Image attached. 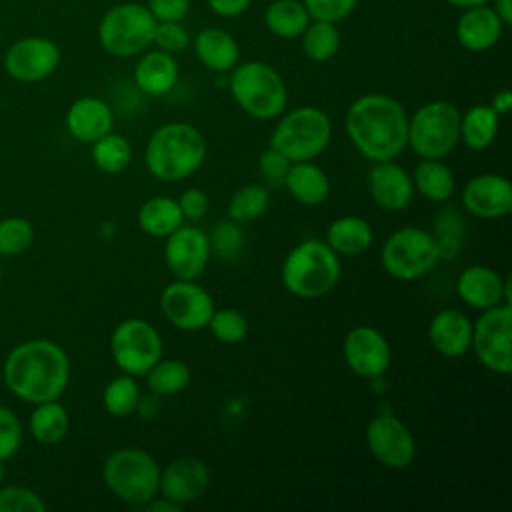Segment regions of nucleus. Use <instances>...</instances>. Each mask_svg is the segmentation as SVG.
Masks as SVG:
<instances>
[{"label": "nucleus", "mask_w": 512, "mask_h": 512, "mask_svg": "<svg viewBox=\"0 0 512 512\" xmlns=\"http://www.w3.org/2000/svg\"><path fill=\"white\" fill-rule=\"evenodd\" d=\"M490 106L494 108V112H496L498 116H504V114H508V110H510V106H512V92H510L508 88H502V90H498V92L492 96V102H490Z\"/></svg>", "instance_id": "obj_51"}, {"label": "nucleus", "mask_w": 512, "mask_h": 512, "mask_svg": "<svg viewBox=\"0 0 512 512\" xmlns=\"http://www.w3.org/2000/svg\"><path fill=\"white\" fill-rule=\"evenodd\" d=\"M156 20L140 2H120L110 6L96 28L104 52L116 58L140 56L152 46Z\"/></svg>", "instance_id": "obj_8"}, {"label": "nucleus", "mask_w": 512, "mask_h": 512, "mask_svg": "<svg viewBox=\"0 0 512 512\" xmlns=\"http://www.w3.org/2000/svg\"><path fill=\"white\" fill-rule=\"evenodd\" d=\"M282 184L286 186L288 194L304 206H318L330 194L328 174L312 160L292 162Z\"/></svg>", "instance_id": "obj_27"}, {"label": "nucleus", "mask_w": 512, "mask_h": 512, "mask_svg": "<svg viewBox=\"0 0 512 512\" xmlns=\"http://www.w3.org/2000/svg\"><path fill=\"white\" fill-rule=\"evenodd\" d=\"M438 262L440 252L432 232L418 226H402L394 230L380 250V264L384 272L402 282L426 276Z\"/></svg>", "instance_id": "obj_10"}, {"label": "nucleus", "mask_w": 512, "mask_h": 512, "mask_svg": "<svg viewBox=\"0 0 512 512\" xmlns=\"http://www.w3.org/2000/svg\"><path fill=\"white\" fill-rule=\"evenodd\" d=\"M410 176L414 190L430 202H446L454 194L456 178L442 158H422Z\"/></svg>", "instance_id": "obj_29"}, {"label": "nucleus", "mask_w": 512, "mask_h": 512, "mask_svg": "<svg viewBox=\"0 0 512 512\" xmlns=\"http://www.w3.org/2000/svg\"><path fill=\"white\" fill-rule=\"evenodd\" d=\"M178 206L184 220H200L208 212V196L200 188H188L180 194Z\"/></svg>", "instance_id": "obj_49"}, {"label": "nucleus", "mask_w": 512, "mask_h": 512, "mask_svg": "<svg viewBox=\"0 0 512 512\" xmlns=\"http://www.w3.org/2000/svg\"><path fill=\"white\" fill-rule=\"evenodd\" d=\"M4 474H6V468H4V462L0 460V482L4 480Z\"/></svg>", "instance_id": "obj_55"}, {"label": "nucleus", "mask_w": 512, "mask_h": 512, "mask_svg": "<svg viewBox=\"0 0 512 512\" xmlns=\"http://www.w3.org/2000/svg\"><path fill=\"white\" fill-rule=\"evenodd\" d=\"M270 206V192L266 186L262 184H246L242 188H238L230 202H228V218L244 224V222H252L258 220L262 214H266Z\"/></svg>", "instance_id": "obj_38"}, {"label": "nucleus", "mask_w": 512, "mask_h": 512, "mask_svg": "<svg viewBox=\"0 0 512 512\" xmlns=\"http://www.w3.org/2000/svg\"><path fill=\"white\" fill-rule=\"evenodd\" d=\"M308 22L310 16L302 0H270L264 10V26L270 34L284 40L300 38Z\"/></svg>", "instance_id": "obj_33"}, {"label": "nucleus", "mask_w": 512, "mask_h": 512, "mask_svg": "<svg viewBox=\"0 0 512 512\" xmlns=\"http://www.w3.org/2000/svg\"><path fill=\"white\" fill-rule=\"evenodd\" d=\"M340 272V256L324 240L308 238L286 254L280 278L292 296L314 300L336 288Z\"/></svg>", "instance_id": "obj_4"}, {"label": "nucleus", "mask_w": 512, "mask_h": 512, "mask_svg": "<svg viewBox=\"0 0 512 512\" xmlns=\"http://www.w3.org/2000/svg\"><path fill=\"white\" fill-rule=\"evenodd\" d=\"M476 358L490 372L508 376L512 372V308L496 304L482 310L472 322V344Z\"/></svg>", "instance_id": "obj_12"}, {"label": "nucleus", "mask_w": 512, "mask_h": 512, "mask_svg": "<svg viewBox=\"0 0 512 512\" xmlns=\"http://www.w3.org/2000/svg\"><path fill=\"white\" fill-rule=\"evenodd\" d=\"M500 116L490 104H474L460 112V142L470 150H486L498 134Z\"/></svg>", "instance_id": "obj_31"}, {"label": "nucleus", "mask_w": 512, "mask_h": 512, "mask_svg": "<svg viewBox=\"0 0 512 512\" xmlns=\"http://www.w3.org/2000/svg\"><path fill=\"white\" fill-rule=\"evenodd\" d=\"M46 502L38 492L26 486L0 488V512H44Z\"/></svg>", "instance_id": "obj_43"}, {"label": "nucleus", "mask_w": 512, "mask_h": 512, "mask_svg": "<svg viewBox=\"0 0 512 512\" xmlns=\"http://www.w3.org/2000/svg\"><path fill=\"white\" fill-rule=\"evenodd\" d=\"M22 446V424L18 416L6 408L0 406V460H10Z\"/></svg>", "instance_id": "obj_46"}, {"label": "nucleus", "mask_w": 512, "mask_h": 512, "mask_svg": "<svg viewBox=\"0 0 512 512\" xmlns=\"http://www.w3.org/2000/svg\"><path fill=\"white\" fill-rule=\"evenodd\" d=\"M302 52L312 62H328L340 50V30L332 22L310 20L300 34Z\"/></svg>", "instance_id": "obj_35"}, {"label": "nucleus", "mask_w": 512, "mask_h": 512, "mask_svg": "<svg viewBox=\"0 0 512 512\" xmlns=\"http://www.w3.org/2000/svg\"><path fill=\"white\" fill-rule=\"evenodd\" d=\"M188 44H190V34L182 26V22H156L152 46L176 56L184 52Z\"/></svg>", "instance_id": "obj_44"}, {"label": "nucleus", "mask_w": 512, "mask_h": 512, "mask_svg": "<svg viewBox=\"0 0 512 512\" xmlns=\"http://www.w3.org/2000/svg\"><path fill=\"white\" fill-rule=\"evenodd\" d=\"M114 126V114L108 102L96 96H80L66 110V128L78 142L92 144Z\"/></svg>", "instance_id": "obj_24"}, {"label": "nucleus", "mask_w": 512, "mask_h": 512, "mask_svg": "<svg viewBox=\"0 0 512 512\" xmlns=\"http://www.w3.org/2000/svg\"><path fill=\"white\" fill-rule=\"evenodd\" d=\"M428 340L444 358H460L472 344V322L458 308L438 310L428 324Z\"/></svg>", "instance_id": "obj_23"}, {"label": "nucleus", "mask_w": 512, "mask_h": 512, "mask_svg": "<svg viewBox=\"0 0 512 512\" xmlns=\"http://www.w3.org/2000/svg\"><path fill=\"white\" fill-rule=\"evenodd\" d=\"M346 366L360 378L382 376L392 362L388 338L374 326H354L342 342Z\"/></svg>", "instance_id": "obj_17"}, {"label": "nucleus", "mask_w": 512, "mask_h": 512, "mask_svg": "<svg viewBox=\"0 0 512 512\" xmlns=\"http://www.w3.org/2000/svg\"><path fill=\"white\" fill-rule=\"evenodd\" d=\"M208 8L222 18H236L248 10L252 0H206Z\"/></svg>", "instance_id": "obj_50"}, {"label": "nucleus", "mask_w": 512, "mask_h": 512, "mask_svg": "<svg viewBox=\"0 0 512 512\" xmlns=\"http://www.w3.org/2000/svg\"><path fill=\"white\" fill-rule=\"evenodd\" d=\"M214 308V298L196 280L174 278L160 292V310L164 318L184 332L206 328Z\"/></svg>", "instance_id": "obj_13"}, {"label": "nucleus", "mask_w": 512, "mask_h": 512, "mask_svg": "<svg viewBox=\"0 0 512 512\" xmlns=\"http://www.w3.org/2000/svg\"><path fill=\"white\" fill-rule=\"evenodd\" d=\"M212 336L222 344H238L248 334V320L236 308H214L208 326Z\"/></svg>", "instance_id": "obj_40"}, {"label": "nucleus", "mask_w": 512, "mask_h": 512, "mask_svg": "<svg viewBox=\"0 0 512 512\" xmlns=\"http://www.w3.org/2000/svg\"><path fill=\"white\" fill-rule=\"evenodd\" d=\"M210 484L208 466L196 456H180L160 470L158 492L180 508L196 502Z\"/></svg>", "instance_id": "obj_19"}, {"label": "nucleus", "mask_w": 512, "mask_h": 512, "mask_svg": "<svg viewBox=\"0 0 512 512\" xmlns=\"http://www.w3.org/2000/svg\"><path fill=\"white\" fill-rule=\"evenodd\" d=\"M102 478L116 498L142 506L158 494L160 466L146 450L126 446L108 454L102 464Z\"/></svg>", "instance_id": "obj_7"}, {"label": "nucleus", "mask_w": 512, "mask_h": 512, "mask_svg": "<svg viewBox=\"0 0 512 512\" xmlns=\"http://www.w3.org/2000/svg\"><path fill=\"white\" fill-rule=\"evenodd\" d=\"M310 20H324V22H332L338 24L340 20L348 18L358 0H302Z\"/></svg>", "instance_id": "obj_45"}, {"label": "nucleus", "mask_w": 512, "mask_h": 512, "mask_svg": "<svg viewBox=\"0 0 512 512\" xmlns=\"http://www.w3.org/2000/svg\"><path fill=\"white\" fill-rule=\"evenodd\" d=\"M30 434L40 444H58L66 438L70 428L68 410L58 400H48L36 404L28 420Z\"/></svg>", "instance_id": "obj_32"}, {"label": "nucleus", "mask_w": 512, "mask_h": 512, "mask_svg": "<svg viewBox=\"0 0 512 512\" xmlns=\"http://www.w3.org/2000/svg\"><path fill=\"white\" fill-rule=\"evenodd\" d=\"M228 88L242 112L256 120H276L288 104V86L280 72L262 60L238 62L230 70Z\"/></svg>", "instance_id": "obj_5"}, {"label": "nucleus", "mask_w": 512, "mask_h": 512, "mask_svg": "<svg viewBox=\"0 0 512 512\" xmlns=\"http://www.w3.org/2000/svg\"><path fill=\"white\" fill-rule=\"evenodd\" d=\"M460 142V108L448 100L422 104L408 116L406 146L420 158H444Z\"/></svg>", "instance_id": "obj_9"}, {"label": "nucleus", "mask_w": 512, "mask_h": 512, "mask_svg": "<svg viewBox=\"0 0 512 512\" xmlns=\"http://www.w3.org/2000/svg\"><path fill=\"white\" fill-rule=\"evenodd\" d=\"M60 46L48 36H22L4 52L6 74L22 84L46 80L60 66Z\"/></svg>", "instance_id": "obj_14"}, {"label": "nucleus", "mask_w": 512, "mask_h": 512, "mask_svg": "<svg viewBox=\"0 0 512 512\" xmlns=\"http://www.w3.org/2000/svg\"><path fill=\"white\" fill-rule=\"evenodd\" d=\"M142 508H146L150 512H180L182 510L178 504L170 502L164 496H160V500H158V494L154 498H150L146 504H142Z\"/></svg>", "instance_id": "obj_52"}, {"label": "nucleus", "mask_w": 512, "mask_h": 512, "mask_svg": "<svg viewBox=\"0 0 512 512\" xmlns=\"http://www.w3.org/2000/svg\"><path fill=\"white\" fill-rule=\"evenodd\" d=\"M210 242V254L218 256L220 260H236L244 250V232L238 222L226 220L218 222L208 236Z\"/></svg>", "instance_id": "obj_42"}, {"label": "nucleus", "mask_w": 512, "mask_h": 512, "mask_svg": "<svg viewBox=\"0 0 512 512\" xmlns=\"http://www.w3.org/2000/svg\"><path fill=\"white\" fill-rule=\"evenodd\" d=\"M0 282H2V264H0Z\"/></svg>", "instance_id": "obj_56"}, {"label": "nucleus", "mask_w": 512, "mask_h": 512, "mask_svg": "<svg viewBox=\"0 0 512 512\" xmlns=\"http://www.w3.org/2000/svg\"><path fill=\"white\" fill-rule=\"evenodd\" d=\"M140 400V388L136 384V376L120 374L112 378L104 392H102V404L104 410L114 418H126L130 416Z\"/></svg>", "instance_id": "obj_39"}, {"label": "nucleus", "mask_w": 512, "mask_h": 512, "mask_svg": "<svg viewBox=\"0 0 512 512\" xmlns=\"http://www.w3.org/2000/svg\"><path fill=\"white\" fill-rule=\"evenodd\" d=\"M192 46L200 64L216 74L230 72L240 62V46L236 38L224 28H202L194 36Z\"/></svg>", "instance_id": "obj_26"}, {"label": "nucleus", "mask_w": 512, "mask_h": 512, "mask_svg": "<svg viewBox=\"0 0 512 512\" xmlns=\"http://www.w3.org/2000/svg\"><path fill=\"white\" fill-rule=\"evenodd\" d=\"M204 134L190 122H166L158 126L144 150L146 170L162 182H180L192 176L206 160Z\"/></svg>", "instance_id": "obj_3"}, {"label": "nucleus", "mask_w": 512, "mask_h": 512, "mask_svg": "<svg viewBox=\"0 0 512 512\" xmlns=\"http://www.w3.org/2000/svg\"><path fill=\"white\" fill-rule=\"evenodd\" d=\"M94 166L106 174H120L132 160V146L126 136L118 132H106L92 142Z\"/></svg>", "instance_id": "obj_37"}, {"label": "nucleus", "mask_w": 512, "mask_h": 512, "mask_svg": "<svg viewBox=\"0 0 512 512\" xmlns=\"http://www.w3.org/2000/svg\"><path fill=\"white\" fill-rule=\"evenodd\" d=\"M374 230L370 222L362 216H340L332 220L326 228L324 242L338 254V256H358L372 246Z\"/></svg>", "instance_id": "obj_28"}, {"label": "nucleus", "mask_w": 512, "mask_h": 512, "mask_svg": "<svg viewBox=\"0 0 512 512\" xmlns=\"http://www.w3.org/2000/svg\"><path fill=\"white\" fill-rule=\"evenodd\" d=\"M164 352L160 332L142 318H126L112 330L110 356L130 376H144Z\"/></svg>", "instance_id": "obj_11"}, {"label": "nucleus", "mask_w": 512, "mask_h": 512, "mask_svg": "<svg viewBox=\"0 0 512 512\" xmlns=\"http://www.w3.org/2000/svg\"><path fill=\"white\" fill-rule=\"evenodd\" d=\"M144 376L150 392L156 396L180 394L192 380L190 366L176 358H160Z\"/></svg>", "instance_id": "obj_36"}, {"label": "nucleus", "mask_w": 512, "mask_h": 512, "mask_svg": "<svg viewBox=\"0 0 512 512\" xmlns=\"http://www.w3.org/2000/svg\"><path fill=\"white\" fill-rule=\"evenodd\" d=\"M456 294L464 304L482 312L496 304H510V280L490 266L472 264L458 274Z\"/></svg>", "instance_id": "obj_20"}, {"label": "nucleus", "mask_w": 512, "mask_h": 512, "mask_svg": "<svg viewBox=\"0 0 512 512\" xmlns=\"http://www.w3.org/2000/svg\"><path fill=\"white\" fill-rule=\"evenodd\" d=\"M344 130L366 160L386 162L400 156L406 148L408 114L394 96L368 92L348 106Z\"/></svg>", "instance_id": "obj_1"}, {"label": "nucleus", "mask_w": 512, "mask_h": 512, "mask_svg": "<svg viewBox=\"0 0 512 512\" xmlns=\"http://www.w3.org/2000/svg\"><path fill=\"white\" fill-rule=\"evenodd\" d=\"M34 240L32 224L22 216L0 220V256H18L30 248Z\"/></svg>", "instance_id": "obj_41"}, {"label": "nucleus", "mask_w": 512, "mask_h": 512, "mask_svg": "<svg viewBox=\"0 0 512 512\" xmlns=\"http://www.w3.org/2000/svg\"><path fill=\"white\" fill-rule=\"evenodd\" d=\"M366 446L386 468H408L416 458V440L410 428L392 412L376 414L366 426Z\"/></svg>", "instance_id": "obj_15"}, {"label": "nucleus", "mask_w": 512, "mask_h": 512, "mask_svg": "<svg viewBox=\"0 0 512 512\" xmlns=\"http://www.w3.org/2000/svg\"><path fill=\"white\" fill-rule=\"evenodd\" d=\"M494 12L502 20V24L508 28L512 24V0H490Z\"/></svg>", "instance_id": "obj_53"}, {"label": "nucleus", "mask_w": 512, "mask_h": 512, "mask_svg": "<svg viewBox=\"0 0 512 512\" xmlns=\"http://www.w3.org/2000/svg\"><path fill=\"white\" fill-rule=\"evenodd\" d=\"M504 24L488 4L462 8L456 20V40L468 52H486L498 44L504 32Z\"/></svg>", "instance_id": "obj_22"}, {"label": "nucleus", "mask_w": 512, "mask_h": 512, "mask_svg": "<svg viewBox=\"0 0 512 512\" xmlns=\"http://www.w3.org/2000/svg\"><path fill=\"white\" fill-rule=\"evenodd\" d=\"M290 164H292V162H290L282 152H278V150L272 148V146H268V148L260 154V158H258V170H260V174H262L268 182H272V184H282V182H284V176H286Z\"/></svg>", "instance_id": "obj_47"}, {"label": "nucleus", "mask_w": 512, "mask_h": 512, "mask_svg": "<svg viewBox=\"0 0 512 512\" xmlns=\"http://www.w3.org/2000/svg\"><path fill=\"white\" fill-rule=\"evenodd\" d=\"M208 234L192 224L178 226L164 242V260L174 278L198 280L210 262Z\"/></svg>", "instance_id": "obj_16"}, {"label": "nucleus", "mask_w": 512, "mask_h": 512, "mask_svg": "<svg viewBox=\"0 0 512 512\" xmlns=\"http://www.w3.org/2000/svg\"><path fill=\"white\" fill-rule=\"evenodd\" d=\"M136 222L144 234L166 238L184 224V216L176 198L152 196L138 208Z\"/></svg>", "instance_id": "obj_30"}, {"label": "nucleus", "mask_w": 512, "mask_h": 512, "mask_svg": "<svg viewBox=\"0 0 512 512\" xmlns=\"http://www.w3.org/2000/svg\"><path fill=\"white\" fill-rule=\"evenodd\" d=\"M2 380L16 398L30 404L58 400L70 380V358L60 344L32 338L8 352Z\"/></svg>", "instance_id": "obj_2"}, {"label": "nucleus", "mask_w": 512, "mask_h": 512, "mask_svg": "<svg viewBox=\"0 0 512 512\" xmlns=\"http://www.w3.org/2000/svg\"><path fill=\"white\" fill-rule=\"evenodd\" d=\"M270 134V146L290 162L318 158L332 140L330 116L318 106H298L284 110Z\"/></svg>", "instance_id": "obj_6"}, {"label": "nucleus", "mask_w": 512, "mask_h": 512, "mask_svg": "<svg viewBox=\"0 0 512 512\" xmlns=\"http://www.w3.org/2000/svg\"><path fill=\"white\" fill-rule=\"evenodd\" d=\"M368 190L372 200L386 212H400L414 198L412 176L394 160L372 162Z\"/></svg>", "instance_id": "obj_21"}, {"label": "nucleus", "mask_w": 512, "mask_h": 512, "mask_svg": "<svg viewBox=\"0 0 512 512\" xmlns=\"http://www.w3.org/2000/svg\"><path fill=\"white\" fill-rule=\"evenodd\" d=\"M464 216L454 206H444L434 216V240L440 252V260H454L464 248Z\"/></svg>", "instance_id": "obj_34"}, {"label": "nucleus", "mask_w": 512, "mask_h": 512, "mask_svg": "<svg viewBox=\"0 0 512 512\" xmlns=\"http://www.w3.org/2000/svg\"><path fill=\"white\" fill-rule=\"evenodd\" d=\"M180 76V66L174 54L164 50H144L134 66L136 88L152 98L172 92Z\"/></svg>", "instance_id": "obj_25"}, {"label": "nucleus", "mask_w": 512, "mask_h": 512, "mask_svg": "<svg viewBox=\"0 0 512 512\" xmlns=\"http://www.w3.org/2000/svg\"><path fill=\"white\" fill-rule=\"evenodd\" d=\"M462 206L468 214L484 220L504 218L512 210L510 180L496 172L470 178L462 188Z\"/></svg>", "instance_id": "obj_18"}, {"label": "nucleus", "mask_w": 512, "mask_h": 512, "mask_svg": "<svg viewBox=\"0 0 512 512\" xmlns=\"http://www.w3.org/2000/svg\"><path fill=\"white\" fill-rule=\"evenodd\" d=\"M146 8L156 22H182L190 12V0H148Z\"/></svg>", "instance_id": "obj_48"}, {"label": "nucleus", "mask_w": 512, "mask_h": 512, "mask_svg": "<svg viewBox=\"0 0 512 512\" xmlns=\"http://www.w3.org/2000/svg\"><path fill=\"white\" fill-rule=\"evenodd\" d=\"M446 2L462 10V8H470V6H478V4H488L490 0H446Z\"/></svg>", "instance_id": "obj_54"}]
</instances>
